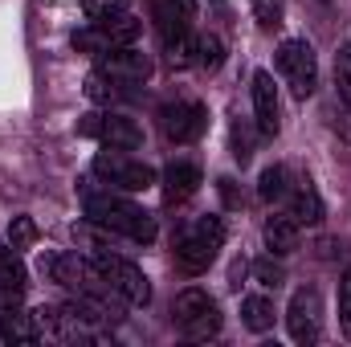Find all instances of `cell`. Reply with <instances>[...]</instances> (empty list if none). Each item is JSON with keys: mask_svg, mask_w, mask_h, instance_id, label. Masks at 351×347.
I'll use <instances>...</instances> for the list:
<instances>
[{"mask_svg": "<svg viewBox=\"0 0 351 347\" xmlns=\"http://www.w3.org/2000/svg\"><path fill=\"white\" fill-rule=\"evenodd\" d=\"M86 221H98L110 233H123L131 241H152L156 237V217L143 213L135 200H127L123 192L106 188V192H86Z\"/></svg>", "mask_w": 351, "mask_h": 347, "instance_id": "6da1fadb", "label": "cell"}, {"mask_svg": "<svg viewBox=\"0 0 351 347\" xmlns=\"http://www.w3.org/2000/svg\"><path fill=\"white\" fill-rule=\"evenodd\" d=\"M225 246V221L221 217H192L176 229L172 254L184 274H204Z\"/></svg>", "mask_w": 351, "mask_h": 347, "instance_id": "7a4b0ae2", "label": "cell"}, {"mask_svg": "<svg viewBox=\"0 0 351 347\" xmlns=\"http://www.w3.org/2000/svg\"><path fill=\"white\" fill-rule=\"evenodd\" d=\"M172 323L180 327V335L184 339H213L217 331H221V307H217V298L208 294V290H200V286H188V290H180L172 302Z\"/></svg>", "mask_w": 351, "mask_h": 347, "instance_id": "3957f363", "label": "cell"}, {"mask_svg": "<svg viewBox=\"0 0 351 347\" xmlns=\"http://www.w3.org/2000/svg\"><path fill=\"white\" fill-rule=\"evenodd\" d=\"M274 66H278V74L286 78V86H290V94H294L298 102H306V98L315 94V86H319V58H315L311 41H302V37L282 41Z\"/></svg>", "mask_w": 351, "mask_h": 347, "instance_id": "277c9868", "label": "cell"}, {"mask_svg": "<svg viewBox=\"0 0 351 347\" xmlns=\"http://www.w3.org/2000/svg\"><path fill=\"white\" fill-rule=\"evenodd\" d=\"M94 176H98L106 188H114V192H147V188L160 180L152 164L131 160V156L119 152V147H106V152L94 156Z\"/></svg>", "mask_w": 351, "mask_h": 347, "instance_id": "5b68a950", "label": "cell"}, {"mask_svg": "<svg viewBox=\"0 0 351 347\" xmlns=\"http://www.w3.org/2000/svg\"><path fill=\"white\" fill-rule=\"evenodd\" d=\"M90 258L102 270L106 286H110L127 307H147V302H152V282H147V274H143L135 261L119 258V254H110V250H94Z\"/></svg>", "mask_w": 351, "mask_h": 347, "instance_id": "8992f818", "label": "cell"}, {"mask_svg": "<svg viewBox=\"0 0 351 347\" xmlns=\"http://www.w3.org/2000/svg\"><path fill=\"white\" fill-rule=\"evenodd\" d=\"M78 135H86V139H98L102 147H119V152H135L139 143H143V131H139V123L135 119H127V115H114V110H106V115H82L78 119Z\"/></svg>", "mask_w": 351, "mask_h": 347, "instance_id": "52a82bcc", "label": "cell"}, {"mask_svg": "<svg viewBox=\"0 0 351 347\" xmlns=\"http://www.w3.org/2000/svg\"><path fill=\"white\" fill-rule=\"evenodd\" d=\"M286 331L302 347L319 344V335H323V294H319V286L294 290V298L286 307Z\"/></svg>", "mask_w": 351, "mask_h": 347, "instance_id": "ba28073f", "label": "cell"}, {"mask_svg": "<svg viewBox=\"0 0 351 347\" xmlns=\"http://www.w3.org/2000/svg\"><path fill=\"white\" fill-rule=\"evenodd\" d=\"M208 127V110L196 102V98H176L160 106V131L172 139V143H192L200 139Z\"/></svg>", "mask_w": 351, "mask_h": 347, "instance_id": "9c48e42d", "label": "cell"}, {"mask_svg": "<svg viewBox=\"0 0 351 347\" xmlns=\"http://www.w3.org/2000/svg\"><path fill=\"white\" fill-rule=\"evenodd\" d=\"M98 70L110 74L119 86H143L152 78V58L139 53L135 45H119V49H106L98 58Z\"/></svg>", "mask_w": 351, "mask_h": 347, "instance_id": "30bf717a", "label": "cell"}, {"mask_svg": "<svg viewBox=\"0 0 351 347\" xmlns=\"http://www.w3.org/2000/svg\"><path fill=\"white\" fill-rule=\"evenodd\" d=\"M254 123L265 139L278 135V86H274V74L258 70L254 74Z\"/></svg>", "mask_w": 351, "mask_h": 347, "instance_id": "8fae6325", "label": "cell"}, {"mask_svg": "<svg viewBox=\"0 0 351 347\" xmlns=\"http://www.w3.org/2000/svg\"><path fill=\"white\" fill-rule=\"evenodd\" d=\"M160 180H164V200H168V204H184V200H188V196H196V188L204 184L200 168H196V164H188V160L168 164Z\"/></svg>", "mask_w": 351, "mask_h": 347, "instance_id": "7c38bea8", "label": "cell"}, {"mask_svg": "<svg viewBox=\"0 0 351 347\" xmlns=\"http://www.w3.org/2000/svg\"><path fill=\"white\" fill-rule=\"evenodd\" d=\"M286 208H290V217H294L298 225H319V221H323V200H319V192H315V184H311L306 176H298V180L290 184Z\"/></svg>", "mask_w": 351, "mask_h": 347, "instance_id": "4fadbf2b", "label": "cell"}, {"mask_svg": "<svg viewBox=\"0 0 351 347\" xmlns=\"http://www.w3.org/2000/svg\"><path fill=\"white\" fill-rule=\"evenodd\" d=\"M25 286H29V274H25L21 254H16L12 246L0 250V298H4V302H21Z\"/></svg>", "mask_w": 351, "mask_h": 347, "instance_id": "5bb4252c", "label": "cell"}, {"mask_svg": "<svg viewBox=\"0 0 351 347\" xmlns=\"http://www.w3.org/2000/svg\"><path fill=\"white\" fill-rule=\"evenodd\" d=\"M265 237V250L269 254H278V258H286V254H294L298 250V221L290 217V213H282V217H269L262 229Z\"/></svg>", "mask_w": 351, "mask_h": 347, "instance_id": "9a60e30c", "label": "cell"}, {"mask_svg": "<svg viewBox=\"0 0 351 347\" xmlns=\"http://www.w3.org/2000/svg\"><path fill=\"white\" fill-rule=\"evenodd\" d=\"M274 319H278V315H274V302H269L265 294H250V298H241V323H245L250 331L262 335V331L274 327Z\"/></svg>", "mask_w": 351, "mask_h": 347, "instance_id": "2e32d148", "label": "cell"}, {"mask_svg": "<svg viewBox=\"0 0 351 347\" xmlns=\"http://www.w3.org/2000/svg\"><path fill=\"white\" fill-rule=\"evenodd\" d=\"M286 192H290V168L286 164L265 168L262 180H258V196H262L265 204H274V200H286Z\"/></svg>", "mask_w": 351, "mask_h": 347, "instance_id": "e0dca14e", "label": "cell"}, {"mask_svg": "<svg viewBox=\"0 0 351 347\" xmlns=\"http://www.w3.org/2000/svg\"><path fill=\"white\" fill-rule=\"evenodd\" d=\"M123 90L127 86H119V82H114L110 74H102V70H94V74L86 78V98L90 102H114Z\"/></svg>", "mask_w": 351, "mask_h": 347, "instance_id": "ac0fdd59", "label": "cell"}, {"mask_svg": "<svg viewBox=\"0 0 351 347\" xmlns=\"http://www.w3.org/2000/svg\"><path fill=\"white\" fill-rule=\"evenodd\" d=\"M196 62H200L204 70H221V62H225V45H221L217 33L196 37Z\"/></svg>", "mask_w": 351, "mask_h": 347, "instance_id": "d6986e66", "label": "cell"}, {"mask_svg": "<svg viewBox=\"0 0 351 347\" xmlns=\"http://www.w3.org/2000/svg\"><path fill=\"white\" fill-rule=\"evenodd\" d=\"M250 274H254V282L265 286V290H278V286L286 282V270L274 261V254H269V258H258L254 265H250Z\"/></svg>", "mask_w": 351, "mask_h": 347, "instance_id": "ffe728a7", "label": "cell"}, {"mask_svg": "<svg viewBox=\"0 0 351 347\" xmlns=\"http://www.w3.org/2000/svg\"><path fill=\"white\" fill-rule=\"evenodd\" d=\"M37 241V221L33 217H12V225H8V246L21 254V250H29Z\"/></svg>", "mask_w": 351, "mask_h": 347, "instance_id": "44dd1931", "label": "cell"}, {"mask_svg": "<svg viewBox=\"0 0 351 347\" xmlns=\"http://www.w3.org/2000/svg\"><path fill=\"white\" fill-rule=\"evenodd\" d=\"M250 8H254L262 29H278L282 16H286V0H250Z\"/></svg>", "mask_w": 351, "mask_h": 347, "instance_id": "7402d4cb", "label": "cell"}, {"mask_svg": "<svg viewBox=\"0 0 351 347\" xmlns=\"http://www.w3.org/2000/svg\"><path fill=\"white\" fill-rule=\"evenodd\" d=\"M335 86H339V98L351 106V45L335 53Z\"/></svg>", "mask_w": 351, "mask_h": 347, "instance_id": "603a6c76", "label": "cell"}, {"mask_svg": "<svg viewBox=\"0 0 351 347\" xmlns=\"http://www.w3.org/2000/svg\"><path fill=\"white\" fill-rule=\"evenodd\" d=\"M123 12H131V0H86L90 21H106V16H123Z\"/></svg>", "mask_w": 351, "mask_h": 347, "instance_id": "cb8c5ba5", "label": "cell"}, {"mask_svg": "<svg viewBox=\"0 0 351 347\" xmlns=\"http://www.w3.org/2000/svg\"><path fill=\"white\" fill-rule=\"evenodd\" d=\"M233 160L237 164H250L254 160V135H250V127L241 119L233 123Z\"/></svg>", "mask_w": 351, "mask_h": 347, "instance_id": "d4e9b609", "label": "cell"}, {"mask_svg": "<svg viewBox=\"0 0 351 347\" xmlns=\"http://www.w3.org/2000/svg\"><path fill=\"white\" fill-rule=\"evenodd\" d=\"M339 327H343V335L351 339V270L343 274V282H339Z\"/></svg>", "mask_w": 351, "mask_h": 347, "instance_id": "484cf974", "label": "cell"}]
</instances>
